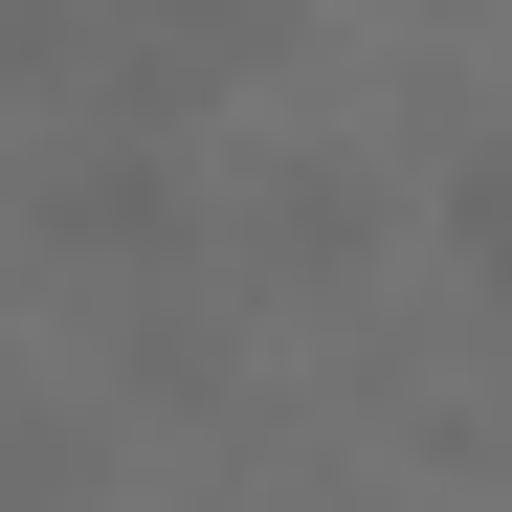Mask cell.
<instances>
[{
	"label": "cell",
	"instance_id": "6da1fadb",
	"mask_svg": "<svg viewBox=\"0 0 512 512\" xmlns=\"http://www.w3.org/2000/svg\"><path fill=\"white\" fill-rule=\"evenodd\" d=\"M23 223L67 245V268H179V245H201V201H179L156 134H67L45 179H23Z\"/></svg>",
	"mask_w": 512,
	"mask_h": 512
},
{
	"label": "cell",
	"instance_id": "7a4b0ae2",
	"mask_svg": "<svg viewBox=\"0 0 512 512\" xmlns=\"http://www.w3.org/2000/svg\"><path fill=\"white\" fill-rule=\"evenodd\" d=\"M112 112H179L201 90V67H245V45H290V0H112Z\"/></svg>",
	"mask_w": 512,
	"mask_h": 512
},
{
	"label": "cell",
	"instance_id": "3957f363",
	"mask_svg": "<svg viewBox=\"0 0 512 512\" xmlns=\"http://www.w3.org/2000/svg\"><path fill=\"white\" fill-rule=\"evenodd\" d=\"M446 268H468V290H512V156H468V179H446Z\"/></svg>",
	"mask_w": 512,
	"mask_h": 512
},
{
	"label": "cell",
	"instance_id": "277c9868",
	"mask_svg": "<svg viewBox=\"0 0 512 512\" xmlns=\"http://www.w3.org/2000/svg\"><path fill=\"white\" fill-rule=\"evenodd\" d=\"M0 23H23V0H0Z\"/></svg>",
	"mask_w": 512,
	"mask_h": 512
}]
</instances>
